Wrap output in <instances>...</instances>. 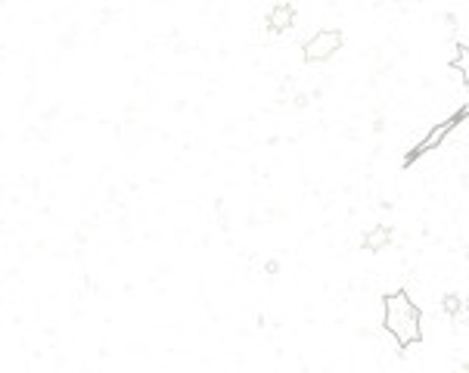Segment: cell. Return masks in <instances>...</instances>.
<instances>
[{
    "label": "cell",
    "mask_w": 469,
    "mask_h": 373,
    "mask_svg": "<svg viewBox=\"0 0 469 373\" xmlns=\"http://www.w3.org/2000/svg\"><path fill=\"white\" fill-rule=\"evenodd\" d=\"M382 324L386 330L395 336V342L401 348L417 345L423 339V314L420 305L410 299L408 292H392L386 295V308H382Z\"/></svg>",
    "instance_id": "6da1fadb"
},
{
    "label": "cell",
    "mask_w": 469,
    "mask_h": 373,
    "mask_svg": "<svg viewBox=\"0 0 469 373\" xmlns=\"http://www.w3.org/2000/svg\"><path fill=\"white\" fill-rule=\"evenodd\" d=\"M342 31L339 28H320L314 35L308 37V44H304V59L308 62H326L330 57L342 50Z\"/></svg>",
    "instance_id": "7a4b0ae2"
},
{
    "label": "cell",
    "mask_w": 469,
    "mask_h": 373,
    "mask_svg": "<svg viewBox=\"0 0 469 373\" xmlns=\"http://www.w3.org/2000/svg\"><path fill=\"white\" fill-rule=\"evenodd\" d=\"M460 119H463V115H451V119H444V122H439V124H435V128L432 131H429V134L423 137V140H420V143L417 146H413V153H408V159H404V162H408V165H410V162H417L420 159V155H426V153H432V150H439V146L444 143V137H448L451 134V131H454L457 128V122Z\"/></svg>",
    "instance_id": "3957f363"
},
{
    "label": "cell",
    "mask_w": 469,
    "mask_h": 373,
    "mask_svg": "<svg viewBox=\"0 0 469 373\" xmlns=\"http://www.w3.org/2000/svg\"><path fill=\"white\" fill-rule=\"evenodd\" d=\"M264 25H268L271 35H286V31L295 25V6L292 4H273V10L268 13Z\"/></svg>",
    "instance_id": "277c9868"
},
{
    "label": "cell",
    "mask_w": 469,
    "mask_h": 373,
    "mask_svg": "<svg viewBox=\"0 0 469 373\" xmlns=\"http://www.w3.org/2000/svg\"><path fill=\"white\" fill-rule=\"evenodd\" d=\"M388 243H392V227H386V224H376L364 233V249H370V252H379Z\"/></svg>",
    "instance_id": "5b68a950"
},
{
    "label": "cell",
    "mask_w": 469,
    "mask_h": 373,
    "mask_svg": "<svg viewBox=\"0 0 469 373\" xmlns=\"http://www.w3.org/2000/svg\"><path fill=\"white\" fill-rule=\"evenodd\" d=\"M454 69L460 72V78L469 84V47H460V53H457V59H454Z\"/></svg>",
    "instance_id": "8992f818"
},
{
    "label": "cell",
    "mask_w": 469,
    "mask_h": 373,
    "mask_svg": "<svg viewBox=\"0 0 469 373\" xmlns=\"http://www.w3.org/2000/svg\"><path fill=\"white\" fill-rule=\"evenodd\" d=\"M441 308H444V314H451V317H457L460 314V308H463V299L460 295H444V302H441Z\"/></svg>",
    "instance_id": "52a82bcc"
},
{
    "label": "cell",
    "mask_w": 469,
    "mask_h": 373,
    "mask_svg": "<svg viewBox=\"0 0 469 373\" xmlns=\"http://www.w3.org/2000/svg\"><path fill=\"white\" fill-rule=\"evenodd\" d=\"M466 370H469V364H466Z\"/></svg>",
    "instance_id": "ba28073f"
}]
</instances>
